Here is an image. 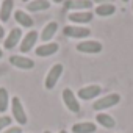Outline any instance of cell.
<instances>
[{"mask_svg": "<svg viewBox=\"0 0 133 133\" xmlns=\"http://www.w3.org/2000/svg\"><path fill=\"white\" fill-rule=\"evenodd\" d=\"M119 102H121V94L111 92V94H107V96L100 97L99 100H96V102L92 103V108H94L96 111H103V110H108V108L116 107Z\"/></svg>", "mask_w": 133, "mask_h": 133, "instance_id": "obj_1", "label": "cell"}, {"mask_svg": "<svg viewBox=\"0 0 133 133\" xmlns=\"http://www.w3.org/2000/svg\"><path fill=\"white\" fill-rule=\"evenodd\" d=\"M13 10H14V0H3L0 5V21L8 22L13 14Z\"/></svg>", "mask_w": 133, "mask_h": 133, "instance_id": "obj_14", "label": "cell"}, {"mask_svg": "<svg viewBox=\"0 0 133 133\" xmlns=\"http://www.w3.org/2000/svg\"><path fill=\"white\" fill-rule=\"evenodd\" d=\"M63 71H64V68H63V64H59V63H56V64L52 66L50 71L47 72L45 80H44V86H45V89L50 91V89H53V88L56 86L58 80H59L61 75H63Z\"/></svg>", "mask_w": 133, "mask_h": 133, "instance_id": "obj_3", "label": "cell"}, {"mask_svg": "<svg viewBox=\"0 0 133 133\" xmlns=\"http://www.w3.org/2000/svg\"><path fill=\"white\" fill-rule=\"evenodd\" d=\"M22 39V30L21 28H13L10 33H8V36L5 38V41H3V47L6 49V50H13L17 44H19V41Z\"/></svg>", "mask_w": 133, "mask_h": 133, "instance_id": "obj_12", "label": "cell"}, {"mask_svg": "<svg viewBox=\"0 0 133 133\" xmlns=\"http://www.w3.org/2000/svg\"><path fill=\"white\" fill-rule=\"evenodd\" d=\"M2 56H3V50H2V49H0V58H2Z\"/></svg>", "mask_w": 133, "mask_h": 133, "instance_id": "obj_27", "label": "cell"}, {"mask_svg": "<svg viewBox=\"0 0 133 133\" xmlns=\"http://www.w3.org/2000/svg\"><path fill=\"white\" fill-rule=\"evenodd\" d=\"M11 125V117L10 116H0V131L8 128Z\"/></svg>", "mask_w": 133, "mask_h": 133, "instance_id": "obj_22", "label": "cell"}, {"mask_svg": "<svg viewBox=\"0 0 133 133\" xmlns=\"http://www.w3.org/2000/svg\"><path fill=\"white\" fill-rule=\"evenodd\" d=\"M100 92H102V88L99 85H88V86L78 89L77 97L82 100H92V99H97L100 96Z\"/></svg>", "mask_w": 133, "mask_h": 133, "instance_id": "obj_8", "label": "cell"}, {"mask_svg": "<svg viewBox=\"0 0 133 133\" xmlns=\"http://www.w3.org/2000/svg\"><path fill=\"white\" fill-rule=\"evenodd\" d=\"M122 2H125V3H127V2H128V0H122Z\"/></svg>", "mask_w": 133, "mask_h": 133, "instance_id": "obj_32", "label": "cell"}, {"mask_svg": "<svg viewBox=\"0 0 133 133\" xmlns=\"http://www.w3.org/2000/svg\"><path fill=\"white\" fill-rule=\"evenodd\" d=\"M96 121L99 125H102L103 128H114L116 127V121L113 116L107 114V113H97L96 114Z\"/></svg>", "mask_w": 133, "mask_h": 133, "instance_id": "obj_19", "label": "cell"}, {"mask_svg": "<svg viewBox=\"0 0 133 133\" xmlns=\"http://www.w3.org/2000/svg\"><path fill=\"white\" fill-rule=\"evenodd\" d=\"M50 8V2L49 0H31L27 3V10L30 13H41Z\"/></svg>", "mask_w": 133, "mask_h": 133, "instance_id": "obj_16", "label": "cell"}, {"mask_svg": "<svg viewBox=\"0 0 133 133\" xmlns=\"http://www.w3.org/2000/svg\"><path fill=\"white\" fill-rule=\"evenodd\" d=\"M10 94L6 88H0V113H5L10 107Z\"/></svg>", "mask_w": 133, "mask_h": 133, "instance_id": "obj_21", "label": "cell"}, {"mask_svg": "<svg viewBox=\"0 0 133 133\" xmlns=\"http://www.w3.org/2000/svg\"><path fill=\"white\" fill-rule=\"evenodd\" d=\"M44 133H52V131H49V130H45V131H44Z\"/></svg>", "mask_w": 133, "mask_h": 133, "instance_id": "obj_29", "label": "cell"}, {"mask_svg": "<svg viewBox=\"0 0 133 133\" xmlns=\"http://www.w3.org/2000/svg\"><path fill=\"white\" fill-rule=\"evenodd\" d=\"M96 2H97L99 5H103V3H111L110 0H96Z\"/></svg>", "mask_w": 133, "mask_h": 133, "instance_id": "obj_25", "label": "cell"}, {"mask_svg": "<svg viewBox=\"0 0 133 133\" xmlns=\"http://www.w3.org/2000/svg\"><path fill=\"white\" fill-rule=\"evenodd\" d=\"M22 2H31V0H22Z\"/></svg>", "mask_w": 133, "mask_h": 133, "instance_id": "obj_30", "label": "cell"}, {"mask_svg": "<svg viewBox=\"0 0 133 133\" xmlns=\"http://www.w3.org/2000/svg\"><path fill=\"white\" fill-rule=\"evenodd\" d=\"M131 10H133V0H131Z\"/></svg>", "mask_w": 133, "mask_h": 133, "instance_id": "obj_31", "label": "cell"}, {"mask_svg": "<svg viewBox=\"0 0 133 133\" xmlns=\"http://www.w3.org/2000/svg\"><path fill=\"white\" fill-rule=\"evenodd\" d=\"M38 31L36 30H31V31H28L27 35H25V38L22 36V39H21V52L22 53H28V52H31L33 49H35V45H36V42H38Z\"/></svg>", "mask_w": 133, "mask_h": 133, "instance_id": "obj_7", "label": "cell"}, {"mask_svg": "<svg viewBox=\"0 0 133 133\" xmlns=\"http://www.w3.org/2000/svg\"><path fill=\"white\" fill-rule=\"evenodd\" d=\"M10 64L17 68V69H24V71H30L35 68V61L28 56H24V55H11Z\"/></svg>", "mask_w": 133, "mask_h": 133, "instance_id": "obj_6", "label": "cell"}, {"mask_svg": "<svg viewBox=\"0 0 133 133\" xmlns=\"http://www.w3.org/2000/svg\"><path fill=\"white\" fill-rule=\"evenodd\" d=\"M63 102L71 113H75V114L80 113V102L77 100V97H75V94L71 88H66L63 91Z\"/></svg>", "mask_w": 133, "mask_h": 133, "instance_id": "obj_5", "label": "cell"}, {"mask_svg": "<svg viewBox=\"0 0 133 133\" xmlns=\"http://www.w3.org/2000/svg\"><path fill=\"white\" fill-rule=\"evenodd\" d=\"M63 33L66 38H71V39H82V38L91 36V30L82 25H68L63 28Z\"/></svg>", "mask_w": 133, "mask_h": 133, "instance_id": "obj_4", "label": "cell"}, {"mask_svg": "<svg viewBox=\"0 0 133 133\" xmlns=\"http://www.w3.org/2000/svg\"><path fill=\"white\" fill-rule=\"evenodd\" d=\"M52 2H53V3H63L64 0H52Z\"/></svg>", "mask_w": 133, "mask_h": 133, "instance_id": "obj_26", "label": "cell"}, {"mask_svg": "<svg viewBox=\"0 0 133 133\" xmlns=\"http://www.w3.org/2000/svg\"><path fill=\"white\" fill-rule=\"evenodd\" d=\"M3 133H22V128L21 127H8Z\"/></svg>", "mask_w": 133, "mask_h": 133, "instance_id": "obj_23", "label": "cell"}, {"mask_svg": "<svg viewBox=\"0 0 133 133\" xmlns=\"http://www.w3.org/2000/svg\"><path fill=\"white\" fill-rule=\"evenodd\" d=\"M92 17H94V13H91V11H74V13H69V16H68L69 22L78 24V25L91 22Z\"/></svg>", "mask_w": 133, "mask_h": 133, "instance_id": "obj_11", "label": "cell"}, {"mask_svg": "<svg viewBox=\"0 0 133 133\" xmlns=\"http://www.w3.org/2000/svg\"><path fill=\"white\" fill-rule=\"evenodd\" d=\"M58 50H59V44L58 42H45L42 45H38V49L35 50V53L38 56H41V58H45V56L55 55Z\"/></svg>", "mask_w": 133, "mask_h": 133, "instance_id": "obj_13", "label": "cell"}, {"mask_svg": "<svg viewBox=\"0 0 133 133\" xmlns=\"http://www.w3.org/2000/svg\"><path fill=\"white\" fill-rule=\"evenodd\" d=\"M11 113H13V119L19 124V125H25L28 122V117H27V113H25V108L21 102V99L17 96H14L11 99Z\"/></svg>", "mask_w": 133, "mask_h": 133, "instance_id": "obj_2", "label": "cell"}, {"mask_svg": "<svg viewBox=\"0 0 133 133\" xmlns=\"http://www.w3.org/2000/svg\"><path fill=\"white\" fill-rule=\"evenodd\" d=\"M103 49L102 42L99 41H82L77 44V50L80 53H89V55H94V53H100Z\"/></svg>", "mask_w": 133, "mask_h": 133, "instance_id": "obj_9", "label": "cell"}, {"mask_svg": "<svg viewBox=\"0 0 133 133\" xmlns=\"http://www.w3.org/2000/svg\"><path fill=\"white\" fill-rule=\"evenodd\" d=\"M59 133H68V131H66V130H61V131H59Z\"/></svg>", "mask_w": 133, "mask_h": 133, "instance_id": "obj_28", "label": "cell"}, {"mask_svg": "<svg viewBox=\"0 0 133 133\" xmlns=\"http://www.w3.org/2000/svg\"><path fill=\"white\" fill-rule=\"evenodd\" d=\"M97 125L94 122H77L72 125V133H96Z\"/></svg>", "mask_w": 133, "mask_h": 133, "instance_id": "obj_17", "label": "cell"}, {"mask_svg": "<svg viewBox=\"0 0 133 133\" xmlns=\"http://www.w3.org/2000/svg\"><path fill=\"white\" fill-rule=\"evenodd\" d=\"M94 13H96L97 16H100V17H108V16H113V14L116 13V6H114V3H103V5H97Z\"/></svg>", "mask_w": 133, "mask_h": 133, "instance_id": "obj_20", "label": "cell"}, {"mask_svg": "<svg viewBox=\"0 0 133 133\" xmlns=\"http://www.w3.org/2000/svg\"><path fill=\"white\" fill-rule=\"evenodd\" d=\"M64 8L71 11H89L92 0H64Z\"/></svg>", "mask_w": 133, "mask_h": 133, "instance_id": "obj_10", "label": "cell"}, {"mask_svg": "<svg viewBox=\"0 0 133 133\" xmlns=\"http://www.w3.org/2000/svg\"><path fill=\"white\" fill-rule=\"evenodd\" d=\"M14 19H16V22L19 24V25H22V27H25V28H31L33 27V19H31V16L30 14H27L25 11H22V10H16L14 11Z\"/></svg>", "mask_w": 133, "mask_h": 133, "instance_id": "obj_15", "label": "cell"}, {"mask_svg": "<svg viewBox=\"0 0 133 133\" xmlns=\"http://www.w3.org/2000/svg\"><path fill=\"white\" fill-rule=\"evenodd\" d=\"M56 30H58V24L56 22H49L45 27H44V30L41 31V36H39V39L41 41H44V42H49L53 36H55V33H56Z\"/></svg>", "mask_w": 133, "mask_h": 133, "instance_id": "obj_18", "label": "cell"}, {"mask_svg": "<svg viewBox=\"0 0 133 133\" xmlns=\"http://www.w3.org/2000/svg\"><path fill=\"white\" fill-rule=\"evenodd\" d=\"M0 38H5V28H3V25H0Z\"/></svg>", "mask_w": 133, "mask_h": 133, "instance_id": "obj_24", "label": "cell"}]
</instances>
